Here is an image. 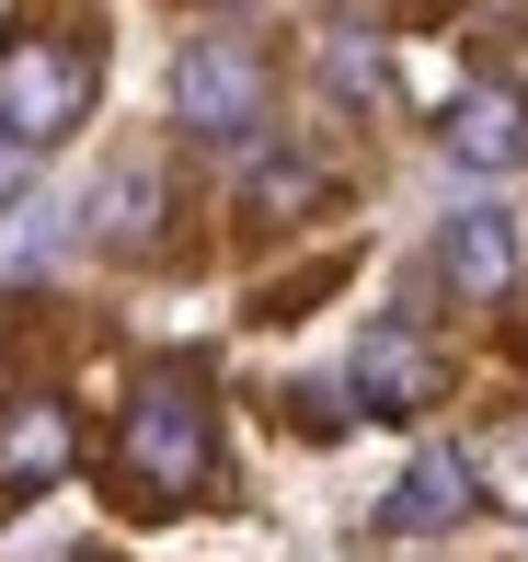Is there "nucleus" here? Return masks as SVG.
<instances>
[{
  "label": "nucleus",
  "mask_w": 528,
  "mask_h": 562,
  "mask_svg": "<svg viewBox=\"0 0 528 562\" xmlns=\"http://www.w3.org/2000/svg\"><path fill=\"white\" fill-rule=\"evenodd\" d=\"M172 115H184L195 138H254V126H265V69L241 58V46H184Z\"/></svg>",
  "instance_id": "obj_3"
},
{
  "label": "nucleus",
  "mask_w": 528,
  "mask_h": 562,
  "mask_svg": "<svg viewBox=\"0 0 528 562\" xmlns=\"http://www.w3.org/2000/svg\"><path fill=\"white\" fill-rule=\"evenodd\" d=\"M127 471L149 482V494L207 482V402L195 391H138L127 402Z\"/></svg>",
  "instance_id": "obj_2"
},
{
  "label": "nucleus",
  "mask_w": 528,
  "mask_h": 562,
  "mask_svg": "<svg viewBox=\"0 0 528 562\" xmlns=\"http://www.w3.org/2000/svg\"><path fill=\"white\" fill-rule=\"evenodd\" d=\"M92 104V69L69 58V46H46V35H23V46H0V126H12L23 149H46V138H69Z\"/></svg>",
  "instance_id": "obj_1"
},
{
  "label": "nucleus",
  "mask_w": 528,
  "mask_h": 562,
  "mask_svg": "<svg viewBox=\"0 0 528 562\" xmlns=\"http://www.w3.org/2000/svg\"><path fill=\"white\" fill-rule=\"evenodd\" d=\"M460 505H471V459H460V448H425L414 471L391 482V505H380V517L402 528V540H425V528H460Z\"/></svg>",
  "instance_id": "obj_5"
},
{
  "label": "nucleus",
  "mask_w": 528,
  "mask_h": 562,
  "mask_svg": "<svg viewBox=\"0 0 528 562\" xmlns=\"http://www.w3.org/2000/svg\"><path fill=\"white\" fill-rule=\"evenodd\" d=\"M149 207H161L149 161H115V184H104V241H149Z\"/></svg>",
  "instance_id": "obj_9"
},
{
  "label": "nucleus",
  "mask_w": 528,
  "mask_h": 562,
  "mask_svg": "<svg viewBox=\"0 0 528 562\" xmlns=\"http://www.w3.org/2000/svg\"><path fill=\"white\" fill-rule=\"evenodd\" d=\"M448 161H460V172L528 161V104H517V92H471V104L448 115Z\"/></svg>",
  "instance_id": "obj_6"
},
{
  "label": "nucleus",
  "mask_w": 528,
  "mask_h": 562,
  "mask_svg": "<svg viewBox=\"0 0 528 562\" xmlns=\"http://www.w3.org/2000/svg\"><path fill=\"white\" fill-rule=\"evenodd\" d=\"M437 276L460 299H506L517 288V218L506 207H460L448 218V241H437Z\"/></svg>",
  "instance_id": "obj_4"
},
{
  "label": "nucleus",
  "mask_w": 528,
  "mask_h": 562,
  "mask_svg": "<svg viewBox=\"0 0 528 562\" xmlns=\"http://www.w3.org/2000/svg\"><path fill=\"white\" fill-rule=\"evenodd\" d=\"M58 459H69V425H58V402H23V414H12V437H0V471H12V482H46Z\"/></svg>",
  "instance_id": "obj_8"
},
{
  "label": "nucleus",
  "mask_w": 528,
  "mask_h": 562,
  "mask_svg": "<svg viewBox=\"0 0 528 562\" xmlns=\"http://www.w3.org/2000/svg\"><path fill=\"white\" fill-rule=\"evenodd\" d=\"M357 391L380 402V414H414V402H437V356H425V345L391 322V334L357 345Z\"/></svg>",
  "instance_id": "obj_7"
},
{
  "label": "nucleus",
  "mask_w": 528,
  "mask_h": 562,
  "mask_svg": "<svg viewBox=\"0 0 528 562\" xmlns=\"http://www.w3.org/2000/svg\"><path fill=\"white\" fill-rule=\"evenodd\" d=\"M322 69H334V92H368V46H357V35H334V58H322Z\"/></svg>",
  "instance_id": "obj_10"
},
{
  "label": "nucleus",
  "mask_w": 528,
  "mask_h": 562,
  "mask_svg": "<svg viewBox=\"0 0 528 562\" xmlns=\"http://www.w3.org/2000/svg\"><path fill=\"white\" fill-rule=\"evenodd\" d=\"M23 161H35V149H23V138H12V126H0V195H12V184H23Z\"/></svg>",
  "instance_id": "obj_11"
}]
</instances>
